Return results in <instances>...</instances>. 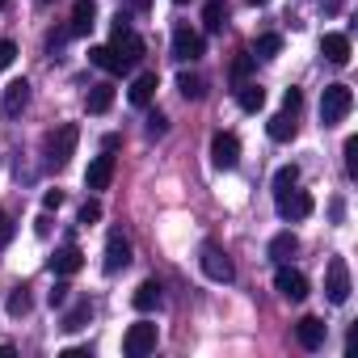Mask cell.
<instances>
[{"instance_id":"obj_6","label":"cell","mask_w":358,"mask_h":358,"mask_svg":"<svg viewBox=\"0 0 358 358\" xmlns=\"http://www.w3.org/2000/svg\"><path fill=\"white\" fill-rule=\"evenodd\" d=\"M199 262H203V274H207L211 282H232V278H236V266H232V257H228L224 249H215V245H207Z\"/></svg>"},{"instance_id":"obj_41","label":"cell","mask_w":358,"mask_h":358,"mask_svg":"<svg viewBox=\"0 0 358 358\" xmlns=\"http://www.w3.org/2000/svg\"><path fill=\"white\" fill-rule=\"evenodd\" d=\"M245 5H253V9H262V5H270V0H245Z\"/></svg>"},{"instance_id":"obj_16","label":"cell","mask_w":358,"mask_h":358,"mask_svg":"<svg viewBox=\"0 0 358 358\" xmlns=\"http://www.w3.org/2000/svg\"><path fill=\"white\" fill-rule=\"evenodd\" d=\"M295 337H299L303 350H320V345H324V320H320V316H303V320L295 324Z\"/></svg>"},{"instance_id":"obj_1","label":"cell","mask_w":358,"mask_h":358,"mask_svg":"<svg viewBox=\"0 0 358 358\" xmlns=\"http://www.w3.org/2000/svg\"><path fill=\"white\" fill-rule=\"evenodd\" d=\"M110 47H114V55H118L127 68H135V64L143 59V38L131 30V22H127L122 13L114 17V43H110Z\"/></svg>"},{"instance_id":"obj_22","label":"cell","mask_w":358,"mask_h":358,"mask_svg":"<svg viewBox=\"0 0 358 358\" xmlns=\"http://www.w3.org/2000/svg\"><path fill=\"white\" fill-rule=\"evenodd\" d=\"M295 253H299V236H295V232H278V236L270 241V257H274V262H291Z\"/></svg>"},{"instance_id":"obj_17","label":"cell","mask_w":358,"mask_h":358,"mask_svg":"<svg viewBox=\"0 0 358 358\" xmlns=\"http://www.w3.org/2000/svg\"><path fill=\"white\" fill-rule=\"evenodd\" d=\"M93 17H97V5H93V0H76V5H72V26H68V34H89L93 30Z\"/></svg>"},{"instance_id":"obj_13","label":"cell","mask_w":358,"mask_h":358,"mask_svg":"<svg viewBox=\"0 0 358 358\" xmlns=\"http://www.w3.org/2000/svg\"><path fill=\"white\" fill-rule=\"evenodd\" d=\"M26 106H30V85H26V80L5 85V97H0V110H5V118H17Z\"/></svg>"},{"instance_id":"obj_44","label":"cell","mask_w":358,"mask_h":358,"mask_svg":"<svg viewBox=\"0 0 358 358\" xmlns=\"http://www.w3.org/2000/svg\"><path fill=\"white\" fill-rule=\"evenodd\" d=\"M43 5H47V0H43Z\"/></svg>"},{"instance_id":"obj_12","label":"cell","mask_w":358,"mask_h":358,"mask_svg":"<svg viewBox=\"0 0 358 358\" xmlns=\"http://www.w3.org/2000/svg\"><path fill=\"white\" fill-rule=\"evenodd\" d=\"M131 266V241L122 236V232H114L110 241H106V274H118V270H127Z\"/></svg>"},{"instance_id":"obj_20","label":"cell","mask_w":358,"mask_h":358,"mask_svg":"<svg viewBox=\"0 0 358 358\" xmlns=\"http://www.w3.org/2000/svg\"><path fill=\"white\" fill-rule=\"evenodd\" d=\"M131 303H135V312H152V308H160V287H156V278L139 282L135 295H131Z\"/></svg>"},{"instance_id":"obj_31","label":"cell","mask_w":358,"mask_h":358,"mask_svg":"<svg viewBox=\"0 0 358 358\" xmlns=\"http://www.w3.org/2000/svg\"><path fill=\"white\" fill-rule=\"evenodd\" d=\"M85 320H89V303H76V308L68 312V320H64V329H68V333H76V329H85Z\"/></svg>"},{"instance_id":"obj_33","label":"cell","mask_w":358,"mask_h":358,"mask_svg":"<svg viewBox=\"0 0 358 358\" xmlns=\"http://www.w3.org/2000/svg\"><path fill=\"white\" fill-rule=\"evenodd\" d=\"M164 131H169V118H164V114H148V135H152V139H160Z\"/></svg>"},{"instance_id":"obj_39","label":"cell","mask_w":358,"mask_h":358,"mask_svg":"<svg viewBox=\"0 0 358 358\" xmlns=\"http://www.w3.org/2000/svg\"><path fill=\"white\" fill-rule=\"evenodd\" d=\"M9 236H13V220L0 211V241H9Z\"/></svg>"},{"instance_id":"obj_18","label":"cell","mask_w":358,"mask_h":358,"mask_svg":"<svg viewBox=\"0 0 358 358\" xmlns=\"http://www.w3.org/2000/svg\"><path fill=\"white\" fill-rule=\"evenodd\" d=\"M89 64H97L101 72H114V76L131 72V68H127V64H122V59L114 55V47H93V51H89Z\"/></svg>"},{"instance_id":"obj_26","label":"cell","mask_w":358,"mask_h":358,"mask_svg":"<svg viewBox=\"0 0 358 358\" xmlns=\"http://www.w3.org/2000/svg\"><path fill=\"white\" fill-rule=\"evenodd\" d=\"M291 186H299V169H295V164H282V169L274 173V194H282V190H291Z\"/></svg>"},{"instance_id":"obj_5","label":"cell","mask_w":358,"mask_h":358,"mask_svg":"<svg viewBox=\"0 0 358 358\" xmlns=\"http://www.w3.org/2000/svg\"><path fill=\"white\" fill-rule=\"evenodd\" d=\"M350 266L341 262V257H333L329 262V270H324V295H329V303H345L350 299Z\"/></svg>"},{"instance_id":"obj_14","label":"cell","mask_w":358,"mask_h":358,"mask_svg":"<svg viewBox=\"0 0 358 358\" xmlns=\"http://www.w3.org/2000/svg\"><path fill=\"white\" fill-rule=\"evenodd\" d=\"M320 55H324L333 68H345V64H350V38H345V34H324V38H320Z\"/></svg>"},{"instance_id":"obj_32","label":"cell","mask_w":358,"mask_h":358,"mask_svg":"<svg viewBox=\"0 0 358 358\" xmlns=\"http://www.w3.org/2000/svg\"><path fill=\"white\" fill-rule=\"evenodd\" d=\"M17 59V43H9V38H0V72H5L9 64Z\"/></svg>"},{"instance_id":"obj_2","label":"cell","mask_w":358,"mask_h":358,"mask_svg":"<svg viewBox=\"0 0 358 358\" xmlns=\"http://www.w3.org/2000/svg\"><path fill=\"white\" fill-rule=\"evenodd\" d=\"M350 106H354L350 85H324V93H320V122L324 127H337L350 114Z\"/></svg>"},{"instance_id":"obj_15","label":"cell","mask_w":358,"mask_h":358,"mask_svg":"<svg viewBox=\"0 0 358 358\" xmlns=\"http://www.w3.org/2000/svg\"><path fill=\"white\" fill-rule=\"evenodd\" d=\"M80 266H85V253H80L76 245H64V249H55V257H51V274H59V278L76 274Z\"/></svg>"},{"instance_id":"obj_27","label":"cell","mask_w":358,"mask_h":358,"mask_svg":"<svg viewBox=\"0 0 358 358\" xmlns=\"http://www.w3.org/2000/svg\"><path fill=\"white\" fill-rule=\"evenodd\" d=\"M9 316H26L30 312V287H13V295H9Z\"/></svg>"},{"instance_id":"obj_42","label":"cell","mask_w":358,"mask_h":358,"mask_svg":"<svg viewBox=\"0 0 358 358\" xmlns=\"http://www.w3.org/2000/svg\"><path fill=\"white\" fill-rule=\"evenodd\" d=\"M173 5H186V0H173Z\"/></svg>"},{"instance_id":"obj_7","label":"cell","mask_w":358,"mask_h":358,"mask_svg":"<svg viewBox=\"0 0 358 358\" xmlns=\"http://www.w3.org/2000/svg\"><path fill=\"white\" fill-rule=\"evenodd\" d=\"M274 291L282 295V299H291V303H299V299H308V278L299 274V270H291L287 262L274 270Z\"/></svg>"},{"instance_id":"obj_19","label":"cell","mask_w":358,"mask_h":358,"mask_svg":"<svg viewBox=\"0 0 358 358\" xmlns=\"http://www.w3.org/2000/svg\"><path fill=\"white\" fill-rule=\"evenodd\" d=\"M127 97H131V106H139V110H143V106L156 97V72L135 76V85H131V93H127Z\"/></svg>"},{"instance_id":"obj_10","label":"cell","mask_w":358,"mask_h":358,"mask_svg":"<svg viewBox=\"0 0 358 358\" xmlns=\"http://www.w3.org/2000/svg\"><path fill=\"white\" fill-rule=\"evenodd\" d=\"M211 160H215V169H236L241 164V139L228 135V131H220L211 139Z\"/></svg>"},{"instance_id":"obj_8","label":"cell","mask_w":358,"mask_h":358,"mask_svg":"<svg viewBox=\"0 0 358 358\" xmlns=\"http://www.w3.org/2000/svg\"><path fill=\"white\" fill-rule=\"evenodd\" d=\"M203 34L199 30H190V26H177L173 30V55L182 59V64H194V59H203Z\"/></svg>"},{"instance_id":"obj_28","label":"cell","mask_w":358,"mask_h":358,"mask_svg":"<svg viewBox=\"0 0 358 358\" xmlns=\"http://www.w3.org/2000/svg\"><path fill=\"white\" fill-rule=\"evenodd\" d=\"M203 26H207L211 34H220V30H224V5H220V0H211V5L203 9Z\"/></svg>"},{"instance_id":"obj_34","label":"cell","mask_w":358,"mask_h":358,"mask_svg":"<svg viewBox=\"0 0 358 358\" xmlns=\"http://www.w3.org/2000/svg\"><path fill=\"white\" fill-rule=\"evenodd\" d=\"M97 220H101V203H97V199H89V203L80 207V224H97Z\"/></svg>"},{"instance_id":"obj_23","label":"cell","mask_w":358,"mask_h":358,"mask_svg":"<svg viewBox=\"0 0 358 358\" xmlns=\"http://www.w3.org/2000/svg\"><path fill=\"white\" fill-rule=\"evenodd\" d=\"M236 101H241L245 114H257V110L266 106V89H262V85H241V89H236Z\"/></svg>"},{"instance_id":"obj_37","label":"cell","mask_w":358,"mask_h":358,"mask_svg":"<svg viewBox=\"0 0 358 358\" xmlns=\"http://www.w3.org/2000/svg\"><path fill=\"white\" fill-rule=\"evenodd\" d=\"M43 207H47V211H59V207H64V194H59V190H47V194H43Z\"/></svg>"},{"instance_id":"obj_38","label":"cell","mask_w":358,"mask_h":358,"mask_svg":"<svg viewBox=\"0 0 358 358\" xmlns=\"http://www.w3.org/2000/svg\"><path fill=\"white\" fill-rule=\"evenodd\" d=\"M47 299H51V308H64V303H68V287H64V282H55V291H51Z\"/></svg>"},{"instance_id":"obj_30","label":"cell","mask_w":358,"mask_h":358,"mask_svg":"<svg viewBox=\"0 0 358 358\" xmlns=\"http://www.w3.org/2000/svg\"><path fill=\"white\" fill-rule=\"evenodd\" d=\"M341 152H345V173H350V177H358V135H350Z\"/></svg>"},{"instance_id":"obj_36","label":"cell","mask_w":358,"mask_h":358,"mask_svg":"<svg viewBox=\"0 0 358 358\" xmlns=\"http://www.w3.org/2000/svg\"><path fill=\"white\" fill-rule=\"evenodd\" d=\"M249 68H253V59H249V55H241V59L232 64V76H236V80H245V76H249Z\"/></svg>"},{"instance_id":"obj_43","label":"cell","mask_w":358,"mask_h":358,"mask_svg":"<svg viewBox=\"0 0 358 358\" xmlns=\"http://www.w3.org/2000/svg\"><path fill=\"white\" fill-rule=\"evenodd\" d=\"M0 9H5V0H0Z\"/></svg>"},{"instance_id":"obj_11","label":"cell","mask_w":358,"mask_h":358,"mask_svg":"<svg viewBox=\"0 0 358 358\" xmlns=\"http://www.w3.org/2000/svg\"><path fill=\"white\" fill-rule=\"evenodd\" d=\"M110 182H114V156H110V152H101V156H93V160H89L85 186H89V190H106Z\"/></svg>"},{"instance_id":"obj_29","label":"cell","mask_w":358,"mask_h":358,"mask_svg":"<svg viewBox=\"0 0 358 358\" xmlns=\"http://www.w3.org/2000/svg\"><path fill=\"white\" fill-rule=\"evenodd\" d=\"M278 51H282V38H278V34H262V38H257V51H253V55H257V59H274Z\"/></svg>"},{"instance_id":"obj_40","label":"cell","mask_w":358,"mask_h":358,"mask_svg":"<svg viewBox=\"0 0 358 358\" xmlns=\"http://www.w3.org/2000/svg\"><path fill=\"white\" fill-rule=\"evenodd\" d=\"M127 5H131L135 13H148V9H152V0H127Z\"/></svg>"},{"instance_id":"obj_35","label":"cell","mask_w":358,"mask_h":358,"mask_svg":"<svg viewBox=\"0 0 358 358\" xmlns=\"http://www.w3.org/2000/svg\"><path fill=\"white\" fill-rule=\"evenodd\" d=\"M299 101H303V97H299V89H287V93H282V110H287V114H295V110H299Z\"/></svg>"},{"instance_id":"obj_3","label":"cell","mask_w":358,"mask_h":358,"mask_svg":"<svg viewBox=\"0 0 358 358\" xmlns=\"http://www.w3.org/2000/svg\"><path fill=\"white\" fill-rule=\"evenodd\" d=\"M156 341H160V329H156L152 320H139V324H131V329H127L122 350H127L131 358H143V354H152V350H156Z\"/></svg>"},{"instance_id":"obj_4","label":"cell","mask_w":358,"mask_h":358,"mask_svg":"<svg viewBox=\"0 0 358 358\" xmlns=\"http://www.w3.org/2000/svg\"><path fill=\"white\" fill-rule=\"evenodd\" d=\"M76 139H80V131H76L72 122H64V127L47 139V160H51L55 169H64V164L72 160V152H76Z\"/></svg>"},{"instance_id":"obj_24","label":"cell","mask_w":358,"mask_h":358,"mask_svg":"<svg viewBox=\"0 0 358 358\" xmlns=\"http://www.w3.org/2000/svg\"><path fill=\"white\" fill-rule=\"evenodd\" d=\"M270 139H274V143L295 139V114H287V110H282V114H274V118H270Z\"/></svg>"},{"instance_id":"obj_9","label":"cell","mask_w":358,"mask_h":358,"mask_svg":"<svg viewBox=\"0 0 358 358\" xmlns=\"http://www.w3.org/2000/svg\"><path fill=\"white\" fill-rule=\"evenodd\" d=\"M274 203H278V215L282 220H308L312 215V194L308 190H282V194H274Z\"/></svg>"},{"instance_id":"obj_25","label":"cell","mask_w":358,"mask_h":358,"mask_svg":"<svg viewBox=\"0 0 358 358\" xmlns=\"http://www.w3.org/2000/svg\"><path fill=\"white\" fill-rule=\"evenodd\" d=\"M177 89H182V97H186V101H199V97L207 93L203 76H194V72H182V76H177Z\"/></svg>"},{"instance_id":"obj_21","label":"cell","mask_w":358,"mask_h":358,"mask_svg":"<svg viewBox=\"0 0 358 358\" xmlns=\"http://www.w3.org/2000/svg\"><path fill=\"white\" fill-rule=\"evenodd\" d=\"M110 106H114V85H93L89 97H85V110L89 114H106Z\"/></svg>"}]
</instances>
